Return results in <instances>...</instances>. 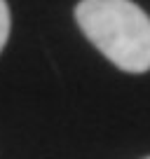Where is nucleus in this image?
Segmentation results:
<instances>
[{
	"mask_svg": "<svg viewBox=\"0 0 150 159\" xmlns=\"http://www.w3.org/2000/svg\"><path fill=\"white\" fill-rule=\"evenodd\" d=\"M75 21L85 38L120 70H150V16L136 2L80 0Z\"/></svg>",
	"mask_w": 150,
	"mask_h": 159,
	"instance_id": "1",
	"label": "nucleus"
},
{
	"mask_svg": "<svg viewBox=\"0 0 150 159\" xmlns=\"http://www.w3.org/2000/svg\"><path fill=\"white\" fill-rule=\"evenodd\" d=\"M10 7H7L5 0H0V52H2V47H5L7 38H10Z\"/></svg>",
	"mask_w": 150,
	"mask_h": 159,
	"instance_id": "2",
	"label": "nucleus"
},
{
	"mask_svg": "<svg viewBox=\"0 0 150 159\" xmlns=\"http://www.w3.org/2000/svg\"><path fill=\"white\" fill-rule=\"evenodd\" d=\"M145 159H150V157H145Z\"/></svg>",
	"mask_w": 150,
	"mask_h": 159,
	"instance_id": "3",
	"label": "nucleus"
}]
</instances>
